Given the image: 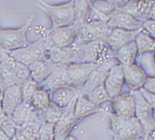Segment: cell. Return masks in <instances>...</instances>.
<instances>
[{
  "mask_svg": "<svg viewBox=\"0 0 155 140\" xmlns=\"http://www.w3.org/2000/svg\"><path fill=\"white\" fill-rule=\"evenodd\" d=\"M141 30L146 34H150V36L154 37L155 35V21L153 19L147 20L143 22Z\"/></svg>",
  "mask_w": 155,
  "mask_h": 140,
  "instance_id": "e575fe53",
  "label": "cell"
},
{
  "mask_svg": "<svg viewBox=\"0 0 155 140\" xmlns=\"http://www.w3.org/2000/svg\"><path fill=\"white\" fill-rule=\"evenodd\" d=\"M123 73L124 83L131 90H138L141 88L148 77L146 73L136 63L123 66Z\"/></svg>",
  "mask_w": 155,
  "mask_h": 140,
  "instance_id": "2e32d148",
  "label": "cell"
},
{
  "mask_svg": "<svg viewBox=\"0 0 155 140\" xmlns=\"http://www.w3.org/2000/svg\"><path fill=\"white\" fill-rule=\"evenodd\" d=\"M127 1H130V0H127Z\"/></svg>",
  "mask_w": 155,
  "mask_h": 140,
  "instance_id": "b9f144b4",
  "label": "cell"
},
{
  "mask_svg": "<svg viewBox=\"0 0 155 140\" xmlns=\"http://www.w3.org/2000/svg\"><path fill=\"white\" fill-rule=\"evenodd\" d=\"M154 82H155V79L154 77H150L148 76L143 83L142 86V88H144L145 90L150 92V93H153L155 92V86H154Z\"/></svg>",
  "mask_w": 155,
  "mask_h": 140,
  "instance_id": "d590c367",
  "label": "cell"
},
{
  "mask_svg": "<svg viewBox=\"0 0 155 140\" xmlns=\"http://www.w3.org/2000/svg\"><path fill=\"white\" fill-rule=\"evenodd\" d=\"M22 102L21 85H13L2 91V107L7 116H11L15 109Z\"/></svg>",
  "mask_w": 155,
  "mask_h": 140,
  "instance_id": "e0dca14e",
  "label": "cell"
},
{
  "mask_svg": "<svg viewBox=\"0 0 155 140\" xmlns=\"http://www.w3.org/2000/svg\"><path fill=\"white\" fill-rule=\"evenodd\" d=\"M98 109V106H96L90 102L84 95L78 94L74 108V117L75 122L81 118L89 115Z\"/></svg>",
  "mask_w": 155,
  "mask_h": 140,
  "instance_id": "7402d4cb",
  "label": "cell"
},
{
  "mask_svg": "<svg viewBox=\"0 0 155 140\" xmlns=\"http://www.w3.org/2000/svg\"><path fill=\"white\" fill-rule=\"evenodd\" d=\"M77 25L73 23L69 26L56 28L48 32L46 39L51 47L58 48H64L71 46L76 36Z\"/></svg>",
  "mask_w": 155,
  "mask_h": 140,
  "instance_id": "9c48e42d",
  "label": "cell"
},
{
  "mask_svg": "<svg viewBox=\"0 0 155 140\" xmlns=\"http://www.w3.org/2000/svg\"><path fill=\"white\" fill-rule=\"evenodd\" d=\"M119 63L115 58L109 59L104 60L101 63H98L97 66L93 70V72L90 73L88 79L84 83V85L78 90V94L87 95L95 87L103 85V83L107 77V74L110 68L115 64Z\"/></svg>",
  "mask_w": 155,
  "mask_h": 140,
  "instance_id": "ba28073f",
  "label": "cell"
},
{
  "mask_svg": "<svg viewBox=\"0 0 155 140\" xmlns=\"http://www.w3.org/2000/svg\"><path fill=\"white\" fill-rule=\"evenodd\" d=\"M87 2H88V4L90 5V4H91V2L93 1V0H87Z\"/></svg>",
  "mask_w": 155,
  "mask_h": 140,
  "instance_id": "ab89813d",
  "label": "cell"
},
{
  "mask_svg": "<svg viewBox=\"0 0 155 140\" xmlns=\"http://www.w3.org/2000/svg\"><path fill=\"white\" fill-rule=\"evenodd\" d=\"M143 22L136 20L129 14L119 10L118 8L114 11L110 16L109 21H107V26L110 29L119 28V29L128 30V31H137L140 30Z\"/></svg>",
  "mask_w": 155,
  "mask_h": 140,
  "instance_id": "8fae6325",
  "label": "cell"
},
{
  "mask_svg": "<svg viewBox=\"0 0 155 140\" xmlns=\"http://www.w3.org/2000/svg\"><path fill=\"white\" fill-rule=\"evenodd\" d=\"M135 43L137 45V53L143 54L148 52H153L155 48V40L154 37L146 34L142 30H140L135 38Z\"/></svg>",
  "mask_w": 155,
  "mask_h": 140,
  "instance_id": "cb8c5ba5",
  "label": "cell"
},
{
  "mask_svg": "<svg viewBox=\"0 0 155 140\" xmlns=\"http://www.w3.org/2000/svg\"><path fill=\"white\" fill-rule=\"evenodd\" d=\"M105 1H107V2H110V3H111V4H114V5H116L117 7H121V6H123L124 3H126L124 0H105Z\"/></svg>",
  "mask_w": 155,
  "mask_h": 140,
  "instance_id": "74e56055",
  "label": "cell"
},
{
  "mask_svg": "<svg viewBox=\"0 0 155 140\" xmlns=\"http://www.w3.org/2000/svg\"><path fill=\"white\" fill-rule=\"evenodd\" d=\"M7 117L5 111L3 109V107H2V90L0 89V123H1L4 119Z\"/></svg>",
  "mask_w": 155,
  "mask_h": 140,
  "instance_id": "8d00e7d4",
  "label": "cell"
},
{
  "mask_svg": "<svg viewBox=\"0 0 155 140\" xmlns=\"http://www.w3.org/2000/svg\"><path fill=\"white\" fill-rule=\"evenodd\" d=\"M77 96L71 101L63 110V113L58 122L55 124L54 128V140H64L66 135L69 133L70 129L75 123L74 117V108Z\"/></svg>",
  "mask_w": 155,
  "mask_h": 140,
  "instance_id": "7c38bea8",
  "label": "cell"
},
{
  "mask_svg": "<svg viewBox=\"0 0 155 140\" xmlns=\"http://www.w3.org/2000/svg\"><path fill=\"white\" fill-rule=\"evenodd\" d=\"M35 140H39V139H38V138H36V139H35Z\"/></svg>",
  "mask_w": 155,
  "mask_h": 140,
  "instance_id": "60d3db41",
  "label": "cell"
},
{
  "mask_svg": "<svg viewBox=\"0 0 155 140\" xmlns=\"http://www.w3.org/2000/svg\"><path fill=\"white\" fill-rule=\"evenodd\" d=\"M0 140H10V137H8L1 128H0Z\"/></svg>",
  "mask_w": 155,
  "mask_h": 140,
  "instance_id": "f35d334b",
  "label": "cell"
},
{
  "mask_svg": "<svg viewBox=\"0 0 155 140\" xmlns=\"http://www.w3.org/2000/svg\"><path fill=\"white\" fill-rule=\"evenodd\" d=\"M137 55L138 53L137 45L135 41H131L130 43L124 45V47H122L121 48L114 52V58L121 65L125 66L136 63Z\"/></svg>",
  "mask_w": 155,
  "mask_h": 140,
  "instance_id": "44dd1931",
  "label": "cell"
},
{
  "mask_svg": "<svg viewBox=\"0 0 155 140\" xmlns=\"http://www.w3.org/2000/svg\"><path fill=\"white\" fill-rule=\"evenodd\" d=\"M110 101L115 115L126 119L135 117V99L131 94H120Z\"/></svg>",
  "mask_w": 155,
  "mask_h": 140,
  "instance_id": "9a60e30c",
  "label": "cell"
},
{
  "mask_svg": "<svg viewBox=\"0 0 155 140\" xmlns=\"http://www.w3.org/2000/svg\"><path fill=\"white\" fill-rule=\"evenodd\" d=\"M84 96L87 97V99L90 102H92L93 104H95L96 106H98V107L107 101H110V96H108L103 85H101V86L95 87L93 90H91L89 93H87Z\"/></svg>",
  "mask_w": 155,
  "mask_h": 140,
  "instance_id": "83f0119b",
  "label": "cell"
},
{
  "mask_svg": "<svg viewBox=\"0 0 155 140\" xmlns=\"http://www.w3.org/2000/svg\"><path fill=\"white\" fill-rule=\"evenodd\" d=\"M124 83V80L123 66L120 63H117L110 68L103 83V86L106 89L108 96H110V100L119 96L120 94H122Z\"/></svg>",
  "mask_w": 155,
  "mask_h": 140,
  "instance_id": "30bf717a",
  "label": "cell"
},
{
  "mask_svg": "<svg viewBox=\"0 0 155 140\" xmlns=\"http://www.w3.org/2000/svg\"><path fill=\"white\" fill-rule=\"evenodd\" d=\"M34 19L35 14H32L19 29H0V47L6 51H12L27 46L29 44L27 33Z\"/></svg>",
  "mask_w": 155,
  "mask_h": 140,
  "instance_id": "7a4b0ae2",
  "label": "cell"
},
{
  "mask_svg": "<svg viewBox=\"0 0 155 140\" xmlns=\"http://www.w3.org/2000/svg\"><path fill=\"white\" fill-rule=\"evenodd\" d=\"M98 63H69L66 65L67 85L78 90L84 85L93 70Z\"/></svg>",
  "mask_w": 155,
  "mask_h": 140,
  "instance_id": "8992f818",
  "label": "cell"
},
{
  "mask_svg": "<svg viewBox=\"0 0 155 140\" xmlns=\"http://www.w3.org/2000/svg\"><path fill=\"white\" fill-rule=\"evenodd\" d=\"M77 95V90L72 87H60L49 92L50 102L58 105L59 107L66 108Z\"/></svg>",
  "mask_w": 155,
  "mask_h": 140,
  "instance_id": "ffe728a7",
  "label": "cell"
},
{
  "mask_svg": "<svg viewBox=\"0 0 155 140\" xmlns=\"http://www.w3.org/2000/svg\"><path fill=\"white\" fill-rule=\"evenodd\" d=\"M143 131L141 123L136 117L126 119L121 129L114 135V140H135Z\"/></svg>",
  "mask_w": 155,
  "mask_h": 140,
  "instance_id": "d6986e66",
  "label": "cell"
},
{
  "mask_svg": "<svg viewBox=\"0 0 155 140\" xmlns=\"http://www.w3.org/2000/svg\"><path fill=\"white\" fill-rule=\"evenodd\" d=\"M13 85H21L12 70L4 63L0 62V89L2 91Z\"/></svg>",
  "mask_w": 155,
  "mask_h": 140,
  "instance_id": "4316f807",
  "label": "cell"
},
{
  "mask_svg": "<svg viewBox=\"0 0 155 140\" xmlns=\"http://www.w3.org/2000/svg\"><path fill=\"white\" fill-rule=\"evenodd\" d=\"M139 63H141V66H139L143 71L146 73L147 76L154 77V61H153V52H148L137 55Z\"/></svg>",
  "mask_w": 155,
  "mask_h": 140,
  "instance_id": "f546056e",
  "label": "cell"
},
{
  "mask_svg": "<svg viewBox=\"0 0 155 140\" xmlns=\"http://www.w3.org/2000/svg\"><path fill=\"white\" fill-rule=\"evenodd\" d=\"M35 112V109L32 106L31 103L22 101L11 114V119L18 127L23 125L27 121L31 118V116Z\"/></svg>",
  "mask_w": 155,
  "mask_h": 140,
  "instance_id": "603a6c76",
  "label": "cell"
},
{
  "mask_svg": "<svg viewBox=\"0 0 155 140\" xmlns=\"http://www.w3.org/2000/svg\"><path fill=\"white\" fill-rule=\"evenodd\" d=\"M110 30L107 23L103 21H84L81 25H77L76 36L74 43L84 44L100 40L105 41Z\"/></svg>",
  "mask_w": 155,
  "mask_h": 140,
  "instance_id": "277c9868",
  "label": "cell"
},
{
  "mask_svg": "<svg viewBox=\"0 0 155 140\" xmlns=\"http://www.w3.org/2000/svg\"><path fill=\"white\" fill-rule=\"evenodd\" d=\"M0 29H1V28H0Z\"/></svg>",
  "mask_w": 155,
  "mask_h": 140,
  "instance_id": "7bdbcfd3",
  "label": "cell"
},
{
  "mask_svg": "<svg viewBox=\"0 0 155 140\" xmlns=\"http://www.w3.org/2000/svg\"><path fill=\"white\" fill-rule=\"evenodd\" d=\"M64 109L65 108L59 107L58 105L50 102L49 105L46 109L39 111V114L43 122L56 124L60 120V118L61 117Z\"/></svg>",
  "mask_w": 155,
  "mask_h": 140,
  "instance_id": "d4e9b609",
  "label": "cell"
},
{
  "mask_svg": "<svg viewBox=\"0 0 155 140\" xmlns=\"http://www.w3.org/2000/svg\"><path fill=\"white\" fill-rule=\"evenodd\" d=\"M90 6L96 10L100 11L101 13L107 16H110V14L119 8L116 5L107 2L105 0H93Z\"/></svg>",
  "mask_w": 155,
  "mask_h": 140,
  "instance_id": "1f68e13d",
  "label": "cell"
},
{
  "mask_svg": "<svg viewBox=\"0 0 155 140\" xmlns=\"http://www.w3.org/2000/svg\"><path fill=\"white\" fill-rule=\"evenodd\" d=\"M89 4L87 0H74V22L76 25H81L87 21Z\"/></svg>",
  "mask_w": 155,
  "mask_h": 140,
  "instance_id": "f1b7e54d",
  "label": "cell"
},
{
  "mask_svg": "<svg viewBox=\"0 0 155 140\" xmlns=\"http://www.w3.org/2000/svg\"><path fill=\"white\" fill-rule=\"evenodd\" d=\"M35 4L49 18L52 29L69 26L74 22V0L61 5H50L43 0H36Z\"/></svg>",
  "mask_w": 155,
  "mask_h": 140,
  "instance_id": "6da1fadb",
  "label": "cell"
},
{
  "mask_svg": "<svg viewBox=\"0 0 155 140\" xmlns=\"http://www.w3.org/2000/svg\"><path fill=\"white\" fill-rule=\"evenodd\" d=\"M140 30L128 31V30L119 29V28H114V29L110 30V34L106 37L105 42L111 51L115 52L124 45L130 43L131 41H134Z\"/></svg>",
  "mask_w": 155,
  "mask_h": 140,
  "instance_id": "4fadbf2b",
  "label": "cell"
},
{
  "mask_svg": "<svg viewBox=\"0 0 155 140\" xmlns=\"http://www.w3.org/2000/svg\"><path fill=\"white\" fill-rule=\"evenodd\" d=\"M0 128H1L4 131V133L8 137H11L14 134L16 133V130H17L18 126L15 124V122H13L11 117L7 116L4 119V121L1 123H0Z\"/></svg>",
  "mask_w": 155,
  "mask_h": 140,
  "instance_id": "836d02e7",
  "label": "cell"
},
{
  "mask_svg": "<svg viewBox=\"0 0 155 140\" xmlns=\"http://www.w3.org/2000/svg\"><path fill=\"white\" fill-rule=\"evenodd\" d=\"M50 103V96H49V92L43 89L37 87L32 96L31 99V104L34 107V109L35 110L41 111L44 109H46Z\"/></svg>",
  "mask_w": 155,
  "mask_h": 140,
  "instance_id": "484cf974",
  "label": "cell"
},
{
  "mask_svg": "<svg viewBox=\"0 0 155 140\" xmlns=\"http://www.w3.org/2000/svg\"><path fill=\"white\" fill-rule=\"evenodd\" d=\"M56 66L57 64L46 56L45 58L35 60L28 66L30 71V77L37 83H40L50 74Z\"/></svg>",
  "mask_w": 155,
  "mask_h": 140,
  "instance_id": "ac0fdd59",
  "label": "cell"
},
{
  "mask_svg": "<svg viewBox=\"0 0 155 140\" xmlns=\"http://www.w3.org/2000/svg\"><path fill=\"white\" fill-rule=\"evenodd\" d=\"M54 128L55 124L43 122L39 128L37 138L39 140H54Z\"/></svg>",
  "mask_w": 155,
  "mask_h": 140,
  "instance_id": "d6a6232c",
  "label": "cell"
},
{
  "mask_svg": "<svg viewBox=\"0 0 155 140\" xmlns=\"http://www.w3.org/2000/svg\"><path fill=\"white\" fill-rule=\"evenodd\" d=\"M49 47L50 46L48 43L47 39L44 38L39 39L31 44L29 43L23 47L7 52L15 60L26 66H29L34 61L45 58L48 54Z\"/></svg>",
  "mask_w": 155,
  "mask_h": 140,
  "instance_id": "3957f363",
  "label": "cell"
},
{
  "mask_svg": "<svg viewBox=\"0 0 155 140\" xmlns=\"http://www.w3.org/2000/svg\"><path fill=\"white\" fill-rule=\"evenodd\" d=\"M38 87V83L35 82L31 77L21 83V90L22 95V101L31 103V99L35 90Z\"/></svg>",
  "mask_w": 155,
  "mask_h": 140,
  "instance_id": "4dcf8cb0",
  "label": "cell"
},
{
  "mask_svg": "<svg viewBox=\"0 0 155 140\" xmlns=\"http://www.w3.org/2000/svg\"><path fill=\"white\" fill-rule=\"evenodd\" d=\"M118 9L141 22L150 19L154 20V0H130Z\"/></svg>",
  "mask_w": 155,
  "mask_h": 140,
  "instance_id": "52a82bcc",
  "label": "cell"
},
{
  "mask_svg": "<svg viewBox=\"0 0 155 140\" xmlns=\"http://www.w3.org/2000/svg\"><path fill=\"white\" fill-rule=\"evenodd\" d=\"M131 94L135 99V117L141 123L145 140L148 139V135L151 131L154 130V119H153V109L149 102H147L142 95L140 94L139 90H132Z\"/></svg>",
  "mask_w": 155,
  "mask_h": 140,
  "instance_id": "5b68a950",
  "label": "cell"
},
{
  "mask_svg": "<svg viewBox=\"0 0 155 140\" xmlns=\"http://www.w3.org/2000/svg\"><path fill=\"white\" fill-rule=\"evenodd\" d=\"M67 64H57L50 74L40 83L38 87L43 88L48 92H51L60 87L68 86L67 85V74H66ZM69 87V86H68Z\"/></svg>",
  "mask_w": 155,
  "mask_h": 140,
  "instance_id": "5bb4252c",
  "label": "cell"
}]
</instances>
